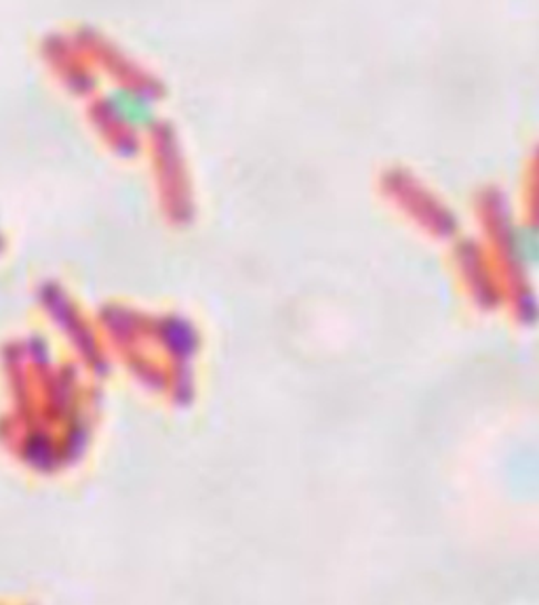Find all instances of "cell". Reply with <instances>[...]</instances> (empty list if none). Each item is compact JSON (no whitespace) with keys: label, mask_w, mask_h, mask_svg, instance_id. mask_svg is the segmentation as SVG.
Wrapping results in <instances>:
<instances>
[{"label":"cell","mask_w":539,"mask_h":605,"mask_svg":"<svg viewBox=\"0 0 539 605\" xmlns=\"http://www.w3.org/2000/svg\"><path fill=\"white\" fill-rule=\"evenodd\" d=\"M102 106L114 123L129 129H150L157 123V108L141 88L116 87L104 97Z\"/></svg>","instance_id":"cell-1"},{"label":"cell","mask_w":539,"mask_h":605,"mask_svg":"<svg viewBox=\"0 0 539 605\" xmlns=\"http://www.w3.org/2000/svg\"><path fill=\"white\" fill-rule=\"evenodd\" d=\"M517 242V255L525 261L539 259V232L538 230H520L515 236Z\"/></svg>","instance_id":"cell-2"}]
</instances>
